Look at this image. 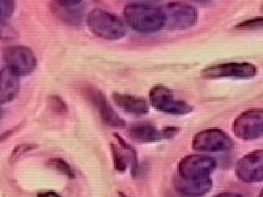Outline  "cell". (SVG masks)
I'll use <instances>...</instances> for the list:
<instances>
[{
  "mask_svg": "<svg viewBox=\"0 0 263 197\" xmlns=\"http://www.w3.org/2000/svg\"><path fill=\"white\" fill-rule=\"evenodd\" d=\"M124 17L128 26L138 32L152 33L164 28V13L161 7L127 5L124 8Z\"/></svg>",
  "mask_w": 263,
  "mask_h": 197,
  "instance_id": "obj_1",
  "label": "cell"
},
{
  "mask_svg": "<svg viewBox=\"0 0 263 197\" xmlns=\"http://www.w3.org/2000/svg\"><path fill=\"white\" fill-rule=\"evenodd\" d=\"M86 23L93 34L108 41L122 39L127 34V27L122 19L101 8L91 10Z\"/></svg>",
  "mask_w": 263,
  "mask_h": 197,
  "instance_id": "obj_2",
  "label": "cell"
},
{
  "mask_svg": "<svg viewBox=\"0 0 263 197\" xmlns=\"http://www.w3.org/2000/svg\"><path fill=\"white\" fill-rule=\"evenodd\" d=\"M148 97L151 105L162 113L183 115L192 113L194 110L190 104L183 100H176L172 91L162 84L153 86L150 90Z\"/></svg>",
  "mask_w": 263,
  "mask_h": 197,
  "instance_id": "obj_3",
  "label": "cell"
},
{
  "mask_svg": "<svg viewBox=\"0 0 263 197\" xmlns=\"http://www.w3.org/2000/svg\"><path fill=\"white\" fill-rule=\"evenodd\" d=\"M161 8L164 13V28L181 30L191 28L197 22L198 13L193 5L172 2Z\"/></svg>",
  "mask_w": 263,
  "mask_h": 197,
  "instance_id": "obj_4",
  "label": "cell"
},
{
  "mask_svg": "<svg viewBox=\"0 0 263 197\" xmlns=\"http://www.w3.org/2000/svg\"><path fill=\"white\" fill-rule=\"evenodd\" d=\"M258 69L249 62H227L209 66L201 71L204 79H251L257 75Z\"/></svg>",
  "mask_w": 263,
  "mask_h": 197,
  "instance_id": "obj_5",
  "label": "cell"
},
{
  "mask_svg": "<svg viewBox=\"0 0 263 197\" xmlns=\"http://www.w3.org/2000/svg\"><path fill=\"white\" fill-rule=\"evenodd\" d=\"M82 94L86 101L98 111L104 124L110 127H125V121L114 110L101 90L91 85H86L83 86Z\"/></svg>",
  "mask_w": 263,
  "mask_h": 197,
  "instance_id": "obj_6",
  "label": "cell"
},
{
  "mask_svg": "<svg viewBox=\"0 0 263 197\" xmlns=\"http://www.w3.org/2000/svg\"><path fill=\"white\" fill-rule=\"evenodd\" d=\"M235 136L243 141H254L263 135V110L252 108L240 113L232 124Z\"/></svg>",
  "mask_w": 263,
  "mask_h": 197,
  "instance_id": "obj_7",
  "label": "cell"
},
{
  "mask_svg": "<svg viewBox=\"0 0 263 197\" xmlns=\"http://www.w3.org/2000/svg\"><path fill=\"white\" fill-rule=\"evenodd\" d=\"M216 168L214 158L207 155H186L178 164V175L184 179H201L209 178Z\"/></svg>",
  "mask_w": 263,
  "mask_h": 197,
  "instance_id": "obj_8",
  "label": "cell"
},
{
  "mask_svg": "<svg viewBox=\"0 0 263 197\" xmlns=\"http://www.w3.org/2000/svg\"><path fill=\"white\" fill-rule=\"evenodd\" d=\"M4 58L7 67L15 74L27 76L37 67V58L34 52L27 46H10L5 49Z\"/></svg>",
  "mask_w": 263,
  "mask_h": 197,
  "instance_id": "obj_9",
  "label": "cell"
},
{
  "mask_svg": "<svg viewBox=\"0 0 263 197\" xmlns=\"http://www.w3.org/2000/svg\"><path fill=\"white\" fill-rule=\"evenodd\" d=\"M233 146L232 138L224 131L216 128L200 131L193 139V148L198 151H224Z\"/></svg>",
  "mask_w": 263,
  "mask_h": 197,
  "instance_id": "obj_10",
  "label": "cell"
},
{
  "mask_svg": "<svg viewBox=\"0 0 263 197\" xmlns=\"http://www.w3.org/2000/svg\"><path fill=\"white\" fill-rule=\"evenodd\" d=\"M237 178L245 183L262 182L263 180V150L258 149L245 155L237 162Z\"/></svg>",
  "mask_w": 263,
  "mask_h": 197,
  "instance_id": "obj_11",
  "label": "cell"
},
{
  "mask_svg": "<svg viewBox=\"0 0 263 197\" xmlns=\"http://www.w3.org/2000/svg\"><path fill=\"white\" fill-rule=\"evenodd\" d=\"M173 185L175 189L186 196H202L212 190L213 182L210 177L201 179H184L180 176H174Z\"/></svg>",
  "mask_w": 263,
  "mask_h": 197,
  "instance_id": "obj_12",
  "label": "cell"
},
{
  "mask_svg": "<svg viewBox=\"0 0 263 197\" xmlns=\"http://www.w3.org/2000/svg\"><path fill=\"white\" fill-rule=\"evenodd\" d=\"M113 100L116 105L126 113L136 115H146L149 111L146 98L135 95L114 93Z\"/></svg>",
  "mask_w": 263,
  "mask_h": 197,
  "instance_id": "obj_13",
  "label": "cell"
},
{
  "mask_svg": "<svg viewBox=\"0 0 263 197\" xmlns=\"http://www.w3.org/2000/svg\"><path fill=\"white\" fill-rule=\"evenodd\" d=\"M20 89V77L8 67L0 71V105L14 100Z\"/></svg>",
  "mask_w": 263,
  "mask_h": 197,
  "instance_id": "obj_14",
  "label": "cell"
},
{
  "mask_svg": "<svg viewBox=\"0 0 263 197\" xmlns=\"http://www.w3.org/2000/svg\"><path fill=\"white\" fill-rule=\"evenodd\" d=\"M128 134L132 141L138 143H155L162 141L161 129L148 123H140L132 125L128 129Z\"/></svg>",
  "mask_w": 263,
  "mask_h": 197,
  "instance_id": "obj_15",
  "label": "cell"
},
{
  "mask_svg": "<svg viewBox=\"0 0 263 197\" xmlns=\"http://www.w3.org/2000/svg\"><path fill=\"white\" fill-rule=\"evenodd\" d=\"M75 7L60 6L57 5L55 12L64 22H67L71 25L77 26L78 24H80L82 15L80 8H75Z\"/></svg>",
  "mask_w": 263,
  "mask_h": 197,
  "instance_id": "obj_16",
  "label": "cell"
},
{
  "mask_svg": "<svg viewBox=\"0 0 263 197\" xmlns=\"http://www.w3.org/2000/svg\"><path fill=\"white\" fill-rule=\"evenodd\" d=\"M46 165L48 168L53 169L57 172H60L69 179H75L76 173L67 161L62 158H51L46 162Z\"/></svg>",
  "mask_w": 263,
  "mask_h": 197,
  "instance_id": "obj_17",
  "label": "cell"
},
{
  "mask_svg": "<svg viewBox=\"0 0 263 197\" xmlns=\"http://www.w3.org/2000/svg\"><path fill=\"white\" fill-rule=\"evenodd\" d=\"M114 136L123 149L126 150L128 154L130 156L132 175H133V177H136L137 174L138 173V158L136 150L131 145H129L125 140L123 139L122 136L117 134V133H114Z\"/></svg>",
  "mask_w": 263,
  "mask_h": 197,
  "instance_id": "obj_18",
  "label": "cell"
},
{
  "mask_svg": "<svg viewBox=\"0 0 263 197\" xmlns=\"http://www.w3.org/2000/svg\"><path fill=\"white\" fill-rule=\"evenodd\" d=\"M47 103L48 108L53 113L58 115H65L68 113V105L60 95H50L48 97Z\"/></svg>",
  "mask_w": 263,
  "mask_h": 197,
  "instance_id": "obj_19",
  "label": "cell"
},
{
  "mask_svg": "<svg viewBox=\"0 0 263 197\" xmlns=\"http://www.w3.org/2000/svg\"><path fill=\"white\" fill-rule=\"evenodd\" d=\"M110 149L113 157L114 167L118 172H124L127 169L126 155L114 143H110Z\"/></svg>",
  "mask_w": 263,
  "mask_h": 197,
  "instance_id": "obj_20",
  "label": "cell"
},
{
  "mask_svg": "<svg viewBox=\"0 0 263 197\" xmlns=\"http://www.w3.org/2000/svg\"><path fill=\"white\" fill-rule=\"evenodd\" d=\"M15 0H0V18H9L15 9Z\"/></svg>",
  "mask_w": 263,
  "mask_h": 197,
  "instance_id": "obj_21",
  "label": "cell"
},
{
  "mask_svg": "<svg viewBox=\"0 0 263 197\" xmlns=\"http://www.w3.org/2000/svg\"><path fill=\"white\" fill-rule=\"evenodd\" d=\"M37 148V146L34 144H22L15 147L13 151H12L11 155L10 157V160L12 162H15L18 160L21 156L31 151V150Z\"/></svg>",
  "mask_w": 263,
  "mask_h": 197,
  "instance_id": "obj_22",
  "label": "cell"
},
{
  "mask_svg": "<svg viewBox=\"0 0 263 197\" xmlns=\"http://www.w3.org/2000/svg\"><path fill=\"white\" fill-rule=\"evenodd\" d=\"M262 17H255L243 21L237 24L235 27L238 29H254L262 28Z\"/></svg>",
  "mask_w": 263,
  "mask_h": 197,
  "instance_id": "obj_23",
  "label": "cell"
},
{
  "mask_svg": "<svg viewBox=\"0 0 263 197\" xmlns=\"http://www.w3.org/2000/svg\"><path fill=\"white\" fill-rule=\"evenodd\" d=\"M17 35L14 29L0 21V39H13Z\"/></svg>",
  "mask_w": 263,
  "mask_h": 197,
  "instance_id": "obj_24",
  "label": "cell"
},
{
  "mask_svg": "<svg viewBox=\"0 0 263 197\" xmlns=\"http://www.w3.org/2000/svg\"><path fill=\"white\" fill-rule=\"evenodd\" d=\"M180 128L176 127H167L161 129L162 140H171L179 134Z\"/></svg>",
  "mask_w": 263,
  "mask_h": 197,
  "instance_id": "obj_25",
  "label": "cell"
},
{
  "mask_svg": "<svg viewBox=\"0 0 263 197\" xmlns=\"http://www.w3.org/2000/svg\"><path fill=\"white\" fill-rule=\"evenodd\" d=\"M56 5L60 6H77L82 0H53Z\"/></svg>",
  "mask_w": 263,
  "mask_h": 197,
  "instance_id": "obj_26",
  "label": "cell"
},
{
  "mask_svg": "<svg viewBox=\"0 0 263 197\" xmlns=\"http://www.w3.org/2000/svg\"><path fill=\"white\" fill-rule=\"evenodd\" d=\"M37 196L42 197H58L60 196V194L58 193L55 192V191H46L37 193Z\"/></svg>",
  "mask_w": 263,
  "mask_h": 197,
  "instance_id": "obj_27",
  "label": "cell"
},
{
  "mask_svg": "<svg viewBox=\"0 0 263 197\" xmlns=\"http://www.w3.org/2000/svg\"><path fill=\"white\" fill-rule=\"evenodd\" d=\"M15 131H16V129H13L12 130L7 131L5 134H2L1 136H0V142L3 141V140L8 139V136H11L13 133L15 132Z\"/></svg>",
  "mask_w": 263,
  "mask_h": 197,
  "instance_id": "obj_28",
  "label": "cell"
},
{
  "mask_svg": "<svg viewBox=\"0 0 263 197\" xmlns=\"http://www.w3.org/2000/svg\"><path fill=\"white\" fill-rule=\"evenodd\" d=\"M217 196H240L241 195L237 194V193H221L219 194L216 195Z\"/></svg>",
  "mask_w": 263,
  "mask_h": 197,
  "instance_id": "obj_29",
  "label": "cell"
},
{
  "mask_svg": "<svg viewBox=\"0 0 263 197\" xmlns=\"http://www.w3.org/2000/svg\"><path fill=\"white\" fill-rule=\"evenodd\" d=\"M3 116V110H2L1 108H0V121H1L2 117Z\"/></svg>",
  "mask_w": 263,
  "mask_h": 197,
  "instance_id": "obj_30",
  "label": "cell"
},
{
  "mask_svg": "<svg viewBox=\"0 0 263 197\" xmlns=\"http://www.w3.org/2000/svg\"><path fill=\"white\" fill-rule=\"evenodd\" d=\"M195 1H197V2H207V1H210V0H195Z\"/></svg>",
  "mask_w": 263,
  "mask_h": 197,
  "instance_id": "obj_31",
  "label": "cell"
}]
</instances>
